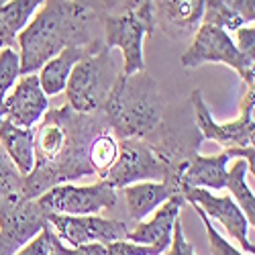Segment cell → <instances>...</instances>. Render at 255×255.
<instances>
[{
	"label": "cell",
	"mask_w": 255,
	"mask_h": 255,
	"mask_svg": "<svg viewBox=\"0 0 255 255\" xmlns=\"http://www.w3.org/2000/svg\"><path fill=\"white\" fill-rule=\"evenodd\" d=\"M104 131H111V127L102 111L84 115L76 113L70 104L47 109L39 127H35V165L25 176L23 200H37L53 186L92 176L90 143Z\"/></svg>",
	"instance_id": "cell-1"
},
{
	"label": "cell",
	"mask_w": 255,
	"mask_h": 255,
	"mask_svg": "<svg viewBox=\"0 0 255 255\" xmlns=\"http://www.w3.org/2000/svg\"><path fill=\"white\" fill-rule=\"evenodd\" d=\"M102 29L96 10L84 0H45L43 6L16 35L20 74H37L66 47H90Z\"/></svg>",
	"instance_id": "cell-2"
},
{
	"label": "cell",
	"mask_w": 255,
	"mask_h": 255,
	"mask_svg": "<svg viewBox=\"0 0 255 255\" xmlns=\"http://www.w3.org/2000/svg\"><path fill=\"white\" fill-rule=\"evenodd\" d=\"M167 102L159 92L157 80L139 72L133 76L119 74L109 98L104 100L102 113L117 139L151 141L161 129Z\"/></svg>",
	"instance_id": "cell-3"
},
{
	"label": "cell",
	"mask_w": 255,
	"mask_h": 255,
	"mask_svg": "<svg viewBox=\"0 0 255 255\" xmlns=\"http://www.w3.org/2000/svg\"><path fill=\"white\" fill-rule=\"evenodd\" d=\"M106 47L92 51L80 59L66 84L68 104L76 113H98L102 111L104 100L109 98L113 84L117 82L121 70Z\"/></svg>",
	"instance_id": "cell-4"
},
{
	"label": "cell",
	"mask_w": 255,
	"mask_h": 255,
	"mask_svg": "<svg viewBox=\"0 0 255 255\" xmlns=\"http://www.w3.org/2000/svg\"><path fill=\"white\" fill-rule=\"evenodd\" d=\"M102 25V43L113 51L121 49L123 53V76H133L145 72L143 59V39L153 37L157 23L153 2L135 12L121 16H98Z\"/></svg>",
	"instance_id": "cell-5"
},
{
	"label": "cell",
	"mask_w": 255,
	"mask_h": 255,
	"mask_svg": "<svg viewBox=\"0 0 255 255\" xmlns=\"http://www.w3.org/2000/svg\"><path fill=\"white\" fill-rule=\"evenodd\" d=\"M115 190H123L137 182H161L174 180L180 186L176 169L169 165L149 143L141 139H119V155L113 167L104 174Z\"/></svg>",
	"instance_id": "cell-6"
},
{
	"label": "cell",
	"mask_w": 255,
	"mask_h": 255,
	"mask_svg": "<svg viewBox=\"0 0 255 255\" xmlns=\"http://www.w3.org/2000/svg\"><path fill=\"white\" fill-rule=\"evenodd\" d=\"M180 61L184 68H198L202 63H225L239 74L245 82V88H255V59L241 55L235 47V41L225 29L200 25Z\"/></svg>",
	"instance_id": "cell-7"
},
{
	"label": "cell",
	"mask_w": 255,
	"mask_h": 255,
	"mask_svg": "<svg viewBox=\"0 0 255 255\" xmlns=\"http://www.w3.org/2000/svg\"><path fill=\"white\" fill-rule=\"evenodd\" d=\"M190 104L194 109L196 117V129L202 137V141H217L225 149L231 147H253L255 137V121H253V109H255V88H245V94L239 104V117L229 123H217L212 119L208 106L202 98L200 90H194L190 96Z\"/></svg>",
	"instance_id": "cell-8"
},
{
	"label": "cell",
	"mask_w": 255,
	"mask_h": 255,
	"mask_svg": "<svg viewBox=\"0 0 255 255\" xmlns=\"http://www.w3.org/2000/svg\"><path fill=\"white\" fill-rule=\"evenodd\" d=\"M117 200H119L117 190L104 180L92 186L59 184L37 198L39 206L45 212L70 215V217L98 215L104 208H115Z\"/></svg>",
	"instance_id": "cell-9"
},
{
	"label": "cell",
	"mask_w": 255,
	"mask_h": 255,
	"mask_svg": "<svg viewBox=\"0 0 255 255\" xmlns=\"http://www.w3.org/2000/svg\"><path fill=\"white\" fill-rule=\"evenodd\" d=\"M47 225V212L37 200L0 198V255H14Z\"/></svg>",
	"instance_id": "cell-10"
},
{
	"label": "cell",
	"mask_w": 255,
	"mask_h": 255,
	"mask_svg": "<svg viewBox=\"0 0 255 255\" xmlns=\"http://www.w3.org/2000/svg\"><path fill=\"white\" fill-rule=\"evenodd\" d=\"M47 223L55 229V235L66 241L70 247L88 245V243H102L109 245L115 241H123L127 237V223L117 219H104L96 215L88 217H70V215H55L47 212Z\"/></svg>",
	"instance_id": "cell-11"
},
{
	"label": "cell",
	"mask_w": 255,
	"mask_h": 255,
	"mask_svg": "<svg viewBox=\"0 0 255 255\" xmlns=\"http://www.w3.org/2000/svg\"><path fill=\"white\" fill-rule=\"evenodd\" d=\"M182 196L190 204H198L208 219H215L217 223H221L229 235L239 241L245 253H251V255L255 253V245L247 237L249 221L245 219L243 210L235 204V200L231 196H215L210 190H204V188H184Z\"/></svg>",
	"instance_id": "cell-12"
},
{
	"label": "cell",
	"mask_w": 255,
	"mask_h": 255,
	"mask_svg": "<svg viewBox=\"0 0 255 255\" xmlns=\"http://www.w3.org/2000/svg\"><path fill=\"white\" fill-rule=\"evenodd\" d=\"M49 109L45 92L41 90L39 76L29 74L12 86V92L2 102L4 119L20 129H35Z\"/></svg>",
	"instance_id": "cell-13"
},
{
	"label": "cell",
	"mask_w": 255,
	"mask_h": 255,
	"mask_svg": "<svg viewBox=\"0 0 255 255\" xmlns=\"http://www.w3.org/2000/svg\"><path fill=\"white\" fill-rule=\"evenodd\" d=\"M184 196L176 194L169 200H165L157 210L153 219L147 223H139L133 231L127 233V241L137 243V245H147L153 249V255H161L172 245V235H174V225L180 219V210L184 206Z\"/></svg>",
	"instance_id": "cell-14"
},
{
	"label": "cell",
	"mask_w": 255,
	"mask_h": 255,
	"mask_svg": "<svg viewBox=\"0 0 255 255\" xmlns=\"http://www.w3.org/2000/svg\"><path fill=\"white\" fill-rule=\"evenodd\" d=\"M155 23L176 41L192 37L200 27L204 0H153Z\"/></svg>",
	"instance_id": "cell-15"
},
{
	"label": "cell",
	"mask_w": 255,
	"mask_h": 255,
	"mask_svg": "<svg viewBox=\"0 0 255 255\" xmlns=\"http://www.w3.org/2000/svg\"><path fill=\"white\" fill-rule=\"evenodd\" d=\"M233 159L231 151L225 149L219 155H200L194 153L180 167V192L184 188H204V190H223L227 188V165Z\"/></svg>",
	"instance_id": "cell-16"
},
{
	"label": "cell",
	"mask_w": 255,
	"mask_h": 255,
	"mask_svg": "<svg viewBox=\"0 0 255 255\" xmlns=\"http://www.w3.org/2000/svg\"><path fill=\"white\" fill-rule=\"evenodd\" d=\"M127 210L133 221H143L147 215L157 210L165 200H169L180 192V186L174 180H161V182H137L123 188Z\"/></svg>",
	"instance_id": "cell-17"
},
{
	"label": "cell",
	"mask_w": 255,
	"mask_h": 255,
	"mask_svg": "<svg viewBox=\"0 0 255 255\" xmlns=\"http://www.w3.org/2000/svg\"><path fill=\"white\" fill-rule=\"evenodd\" d=\"M102 47H104V43L100 39V41H96V43H92L90 47H66L63 51H59L55 57H51L37 74L41 90L45 92V96H55V94L66 90L68 78H70L76 63L80 59H84L86 55H90L92 51H98Z\"/></svg>",
	"instance_id": "cell-18"
},
{
	"label": "cell",
	"mask_w": 255,
	"mask_h": 255,
	"mask_svg": "<svg viewBox=\"0 0 255 255\" xmlns=\"http://www.w3.org/2000/svg\"><path fill=\"white\" fill-rule=\"evenodd\" d=\"M35 129H20V127L2 119L0 123V147L6 151L10 161L23 176H29L35 165Z\"/></svg>",
	"instance_id": "cell-19"
},
{
	"label": "cell",
	"mask_w": 255,
	"mask_h": 255,
	"mask_svg": "<svg viewBox=\"0 0 255 255\" xmlns=\"http://www.w3.org/2000/svg\"><path fill=\"white\" fill-rule=\"evenodd\" d=\"M45 0H10L0 6V49L12 47L16 35L27 27L35 10L43 6Z\"/></svg>",
	"instance_id": "cell-20"
},
{
	"label": "cell",
	"mask_w": 255,
	"mask_h": 255,
	"mask_svg": "<svg viewBox=\"0 0 255 255\" xmlns=\"http://www.w3.org/2000/svg\"><path fill=\"white\" fill-rule=\"evenodd\" d=\"M247 174H249V165L245 159H235L229 169H227V190L231 192V198L235 200V204L243 210L245 219L249 225H255V196L253 190L247 186Z\"/></svg>",
	"instance_id": "cell-21"
},
{
	"label": "cell",
	"mask_w": 255,
	"mask_h": 255,
	"mask_svg": "<svg viewBox=\"0 0 255 255\" xmlns=\"http://www.w3.org/2000/svg\"><path fill=\"white\" fill-rule=\"evenodd\" d=\"M117 155H119V139L111 131L98 133L92 139L88 159H90V165L94 169V174L104 178V174L109 172V169L113 167V163L117 161Z\"/></svg>",
	"instance_id": "cell-22"
},
{
	"label": "cell",
	"mask_w": 255,
	"mask_h": 255,
	"mask_svg": "<svg viewBox=\"0 0 255 255\" xmlns=\"http://www.w3.org/2000/svg\"><path fill=\"white\" fill-rule=\"evenodd\" d=\"M25 176L0 147V198H23Z\"/></svg>",
	"instance_id": "cell-23"
},
{
	"label": "cell",
	"mask_w": 255,
	"mask_h": 255,
	"mask_svg": "<svg viewBox=\"0 0 255 255\" xmlns=\"http://www.w3.org/2000/svg\"><path fill=\"white\" fill-rule=\"evenodd\" d=\"M20 76V57L12 47L0 49V100L4 102L6 92L16 84Z\"/></svg>",
	"instance_id": "cell-24"
},
{
	"label": "cell",
	"mask_w": 255,
	"mask_h": 255,
	"mask_svg": "<svg viewBox=\"0 0 255 255\" xmlns=\"http://www.w3.org/2000/svg\"><path fill=\"white\" fill-rule=\"evenodd\" d=\"M84 2L96 10L98 16H121L151 4L153 0H84Z\"/></svg>",
	"instance_id": "cell-25"
},
{
	"label": "cell",
	"mask_w": 255,
	"mask_h": 255,
	"mask_svg": "<svg viewBox=\"0 0 255 255\" xmlns=\"http://www.w3.org/2000/svg\"><path fill=\"white\" fill-rule=\"evenodd\" d=\"M192 208L196 210V215L200 217V221H202V225H204V229H206V235H208V245H210V251H212V255H245L243 251H239V249H235V245H231L221 233L215 229V225L210 223V219L204 215V212L200 210V206L198 204H192Z\"/></svg>",
	"instance_id": "cell-26"
},
{
	"label": "cell",
	"mask_w": 255,
	"mask_h": 255,
	"mask_svg": "<svg viewBox=\"0 0 255 255\" xmlns=\"http://www.w3.org/2000/svg\"><path fill=\"white\" fill-rule=\"evenodd\" d=\"M47 237H49L51 253L55 255H106V245L102 243H88V245H78V247L66 245L55 235L51 225H47Z\"/></svg>",
	"instance_id": "cell-27"
},
{
	"label": "cell",
	"mask_w": 255,
	"mask_h": 255,
	"mask_svg": "<svg viewBox=\"0 0 255 255\" xmlns=\"http://www.w3.org/2000/svg\"><path fill=\"white\" fill-rule=\"evenodd\" d=\"M235 37H237V51L245 57H251L255 59V27L253 25H243L235 31Z\"/></svg>",
	"instance_id": "cell-28"
},
{
	"label": "cell",
	"mask_w": 255,
	"mask_h": 255,
	"mask_svg": "<svg viewBox=\"0 0 255 255\" xmlns=\"http://www.w3.org/2000/svg\"><path fill=\"white\" fill-rule=\"evenodd\" d=\"M106 255H153V249L123 239V241H115L106 245Z\"/></svg>",
	"instance_id": "cell-29"
},
{
	"label": "cell",
	"mask_w": 255,
	"mask_h": 255,
	"mask_svg": "<svg viewBox=\"0 0 255 255\" xmlns=\"http://www.w3.org/2000/svg\"><path fill=\"white\" fill-rule=\"evenodd\" d=\"M49 253H51V247H49L47 227H45L35 239H31L23 249H18L14 255H49Z\"/></svg>",
	"instance_id": "cell-30"
},
{
	"label": "cell",
	"mask_w": 255,
	"mask_h": 255,
	"mask_svg": "<svg viewBox=\"0 0 255 255\" xmlns=\"http://www.w3.org/2000/svg\"><path fill=\"white\" fill-rule=\"evenodd\" d=\"M167 255H196L194 247L190 245L184 237V231H182V223L180 219L174 225V235H172V245H169V253Z\"/></svg>",
	"instance_id": "cell-31"
},
{
	"label": "cell",
	"mask_w": 255,
	"mask_h": 255,
	"mask_svg": "<svg viewBox=\"0 0 255 255\" xmlns=\"http://www.w3.org/2000/svg\"><path fill=\"white\" fill-rule=\"evenodd\" d=\"M231 8L235 10L245 25H253L255 20V0H231Z\"/></svg>",
	"instance_id": "cell-32"
},
{
	"label": "cell",
	"mask_w": 255,
	"mask_h": 255,
	"mask_svg": "<svg viewBox=\"0 0 255 255\" xmlns=\"http://www.w3.org/2000/svg\"><path fill=\"white\" fill-rule=\"evenodd\" d=\"M221 4H227V6H231V0H219Z\"/></svg>",
	"instance_id": "cell-33"
},
{
	"label": "cell",
	"mask_w": 255,
	"mask_h": 255,
	"mask_svg": "<svg viewBox=\"0 0 255 255\" xmlns=\"http://www.w3.org/2000/svg\"><path fill=\"white\" fill-rule=\"evenodd\" d=\"M6 2H10V0H0V6H4Z\"/></svg>",
	"instance_id": "cell-34"
},
{
	"label": "cell",
	"mask_w": 255,
	"mask_h": 255,
	"mask_svg": "<svg viewBox=\"0 0 255 255\" xmlns=\"http://www.w3.org/2000/svg\"><path fill=\"white\" fill-rule=\"evenodd\" d=\"M49 255H55V253H49Z\"/></svg>",
	"instance_id": "cell-35"
}]
</instances>
